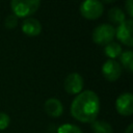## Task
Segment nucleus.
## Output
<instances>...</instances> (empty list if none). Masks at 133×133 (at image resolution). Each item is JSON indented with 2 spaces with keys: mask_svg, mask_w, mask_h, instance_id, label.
I'll return each instance as SVG.
<instances>
[{
  "mask_svg": "<svg viewBox=\"0 0 133 133\" xmlns=\"http://www.w3.org/2000/svg\"><path fill=\"white\" fill-rule=\"evenodd\" d=\"M115 109L118 114L124 116L132 115L133 113V95L131 92H123L115 101Z\"/></svg>",
  "mask_w": 133,
  "mask_h": 133,
  "instance_id": "423d86ee",
  "label": "nucleus"
},
{
  "mask_svg": "<svg viewBox=\"0 0 133 133\" xmlns=\"http://www.w3.org/2000/svg\"><path fill=\"white\" fill-rule=\"evenodd\" d=\"M22 31L28 36H36L42 32V24L37 19L27 18L22 24Z\"/></svg>",
  "mask_w": 133,
  "mask_h": 133,
  "instance_id": "1a4fd4ad",
  "label": "nucleus"
},
{
  "mask_svg": "<svg viewBox=\"0 0 133 133\" xmlns=\"http://www.w3.org/2000/svg\"><path fill=\"white\" fill-rule=\"evenodd\" d=\"M104 11L103 3L100 0H84L80 5L82 17L87 20H97Z\"/></svg>",
  "mask_w": 133,
  "mask_h": 133,
  "instance_id": "20e7f679",
  "label": "nucleus"
},
{
  "mask_svg": "<svg viewBox=\"0 0 133 133\" xmlns=\"http://www.w3.org/2000/svg\"><path fill=\"white\" fill-rule=\"evenodd\" d=\"M41 0H10V7L17 18L33 15L39 7Z\"/></svg>",
  "mask_w": 133,
  "mask_h": 133,
  "instance_id": "f03ea898",
  "label": "nucleus"
},
{
  "mask_svg": "<svg viewBox=\"0 0 133 133\" xmlns=\"http://www.w3.org/2000/svg\"><path fill=\"white\" fill-rule=\"evenodd\" d=\"M46 113L51 117H58L63 112V106L61 102L56 98H50L45 102L44 105Z\"/></svg>",
  "mask_w": 133,
  "mask_h": 133,
  "instance_id": "9d476101",
  "label": "nucleus"
},
{
  "mask_svg": "<svg viewBox=\"0 0 133 133\" xmlns=\"http://www.w3.org/2000/svg\"><path fill=\"white\" fill-rule=\"evenodd\" d=\"M125 133H133V124H130V125L126 128Z\"/></svg>",
  "mask_w": 133,
  "mask_h": 133,
  "instance_id": "6ab92c4d",
  "label": "nucleus"
},
{
  "mask_svg": "<svg viewBox=\"0 0 133 133\" xmlns=\"http://www.w3.org/2000/svg\"><path fill=\"white\" fill-rule=\"evenodd\" d=\"M115 36V28L109 24H101L92 31V41L100 46H106L113 41Z\"/></svg>",
  "mask_w": 133,
  "mask_h": 133,
  "instance_id": "7ed1b4c3",
  "label": "nucleus"
},
{
  "mask_svg": "<svg viewBox=\"0 0 133 133\" xmlns=\"http://www.w3.org/2000/svg\"><path fill=\"white\" fill-rule=\"evenodd\" d=\"M84 85L83 78L78 73H71L64 80V90L70 95H78L82 91Z\"/></svg>",
  "mask_w": 133,
  "mask_h": 133,
  "instance_id": "6e6552de",
  "label": "nucleus"
},
{
  "mask_svg": "<svg viewBox=\"0 0 133 133\" xmlns=\"http://www.w3.org/2000/svg\"><path fill=\"white\" fill-rule=\"evenodd\" d=\"M100 112V99L92 90L78 94L71 104L72 116L81 123H92Z\"/></svg>",
  "mask_w": 133,
  "mask_h": 133,
  "instance_id": "f257e3e1",
  "label": "nucleus"
},
{
  "mask_svg": "<svg viewBox=\"0 0 133 133\" xmlns=\"http://www.w3.org/2000/svg\"><path fill=\"white\" fill-rule=\"evenodd\" d=\"M104 3H112V2H114L115 0H102Z\"/></svg>",
  "mask_w": 133,
  "mask_h": 133,
  "instance_id": "aec40b11",
  "label": "nucleus"
},
{
  "mask_svg": "<svg viewBox=\"0 0 133 133\" xmlns=\"http://www.w3.org/2000/svg\"><path fill=\"white\" fill-rule=\"evenodd\" d=\"M108 18L114 24H121L126 20L125 12L119 7H112L108 10Z\"/></svg>",
  "mask_w": 133,
  "mask_h": 133,
  "instance_id": "ddd939ff",
  "label": "nucleus"
},
{
  "mask_svg": "<svg viewBox=\"0 0 133 133\" xmlns=\"http://www.w3.org/2000/svg\"><path fill=\"white\" fill-rule=\"evenodd\" d=\"M133 22L132 19L125 20L115 29V35L119 42L128 47L133 46Z\"/></svg>",
  "mask_w": 133,
  "mask_h": 133,
  "instance_id": "39448f33",
  "label": "nucleus"
},
{
  "mask_svg": "<svg viewBox=\"0 0 133 133\" xmlns=\"http://www.w3.org/2000/svg\"><path fill=\"white\" fill-rule=\"evenodd\" d=\"M119 60H121V63L123 64V66H125V69H127L129 72L133 71V53H132V51L128 50V51L122 52V54L119 55Z\"/></svg>",
  "mask_w": 133,
  "mask_h": 133,
  "instance_id": "4468645a",
  "label": "nucleus"
},
{
  "mask_svg": "<svg viewBox=\"0 0 133 133\" xmlns=\"http://www.w3.org/2000/svg\"><path fill=\"white\" fill-rule=\"evenodd\" d=\"M10 123V117L5 112H0V131L5 130Z\"/></svg>",
  "mask_w": 133,
  "mask_h": 133,
  "instance_id": "f3484780",
  "label": "nucleus"
},
{
  "mask_svg": "<svg viewBox=\"0 0 133 133\" xmlns=\"http://www.w3.org/2000/svg\"><path fill=\"white\" fill-rule=\"evenodd\" d=\"M104 53L105 55L110 58V59H114L116 57H118L122 54V47L118 43L115 42H111L108 45L105 46L104 48Z\"/></svg>",
  "mask_w": 133,
  "mask_h": 133,
  "instance_id": "f8f14e48",
  "label": "nucleus"
},
{
  "mask_svg": "<svg viewBox=\"0 0 133 133\" xmlns=\"http://www.w3.org/2000/svg\"><path fill=\"white\" fill-rule=\"evenodd\" d=\"M57 133H83L82 130L73 124H62L58 127Z\"/></svg>",
  "mask_w": 133,
  "mask_h": 133,
  "instance_id": "2eb2a0df",
  "label": "nucleus"
},
{
  "mask_svg": "<svg viewBox=\"0 0 133 133\" xmlns=\"http://www.w3.org/2000/svg\"><path fill=\"white\" fill-rule=\"evenodd\" d=\"M125 8H126L128 16L131 19L133 17V0H127L125 3Z\"/></svg>",
  "mask_w": 133,
  "mask_h": 133,
  "instance_id": "a211bd4d",
  "label": "nucleus"
},
{
  "mask_svg": "<svg viewBox=\"0 0 133 133\" xmlns=\"http://www.w3.org/2000/svg\"><path fill=\"white\" fill-rule=\"evenodd\" d=\"M102 74L106 80L116 81L122 75V66L115 59H107L102 65Z\"/></svg>",
  "mask_w": 133,
  "mask_h": 133,
  "instance_id": "0eeeda50",
  "label": "nucleus"
},
{
  "mask_svg": "<svg viewBox=\"0 0 133 133\" xmlns=\"http://www.w3.org/2000/svg\"><path fill=\"white\" fill-rule=\"evenodd\" d=\"M18 24V18L12 14V15H9L5 18V21H4V25L6 28L8 29H12L17 26Z\"/></svg>",
  "mask_w": 133,
  "mask_h": 133,
  "instance_id": "dca6fc26",
  "label": "nucleus"
},
{
  "mask_svg": "<svg viewBox=\"0 0 133 133\" xmlns=\"http://www.w3.org/2000/svg\"><path fill=\"white\" fill-rule=\"evenodd\" d=\"M91 124V129L94 133H112L111 125L104 119H95Z\"/></svg>",
  "mask_w": 133,
  "mask_h": 133,
  "instance_id": "9b49d317",
  "label": "nucleus"
}]
</instances>
